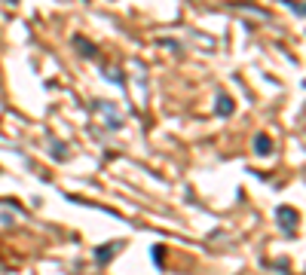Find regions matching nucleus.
<instances>
[{
    "label": "nucleus",
    "mask_w": 306,
    "mask_h": 275,
    "mask_svg": "<svg viewBox=\"0 0 306 275\" xmlns=\"http://www.w3.org/2000/svg\"><path fill=\"white\" fill-rule=\"evenodd\" d=\"M117 248H120V245H104V251H95V260H98V263H107L113 254H117Z\"/></svg>",
    "instance_id": "nucleus-3"
},
{
    "label": "nucleus",
    "mask_w": 306,
    "mask_h": 275,
    "mask_svg": "<svg viewBox=\"0 0 306 275\" xmlns=\"http://www.w3.org/2000/svg\"><path fill=\"white\" fill-rule=\"evenodd\" d=\"M217 101H220V104H217V110H220L223 116H230V113H233V104H230V98H226V95H220Z\"/></svg>",
    "instance_id": "nucleus-4"
},
{
    "label": "nucleus",
    "mask_w": 306,
    "mask_h": 275,
    "mask_svg": "<svg viewBox=\"0 0 306 275\" xmlns=\"http://www.w3.org/2000/svg\"><path fill=\"white\" fill-rule=\"evenodd\" d=\"M254 147H257V153H260V156H266V153L273 150V141L266 138V135H257V138H254Z\"/></svg>",
    "instance_id": "nucleus-2"
},
{
    "label": "nucleus",
    "mask_w": 306,
    "mask_h": 275,
    "mask_svg": "<svg viewBox=\"0 0 306 275\" xmlns=\"http://www.w3.org/2000/svg\"><path fill=\"white\" fill-rule=\"evenodd\" d=\"M276 217L282 220V232H285V235H294V229H297V214H294L291 208H279Z\"/></svg>",
    "instance_id": "nucleus-1"
}]
</instances>
